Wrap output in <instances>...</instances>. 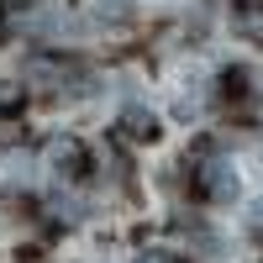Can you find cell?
<instances>
[{
    "label": "cell",
    "mask_w": 263,
    "mask_h": 263,
    "mask_svg": "<svg viewBox=\"0 0 263 263\" xmlns=\"http://www.w3.org/2000/svg\"><path fill=\"white\" fill-rule=\"evenodd\" d=\"M21 74H27L32 84H42V90H53V95H58V90L74 95V90H84V79H90V74H84V63H74V58H42V53L27 58V69H21Z\"/></svg>",
    "instance_id": "cell-1"
},
{
    "label": "cell",
    "mask_w": 263,
    "mask_h": 263,
    "mask_svg": "<svg viewBox=\"0 0 263 263\" xmlns=\"http://www.w3.org/2000/svg\"><path fill=\"white\" fill-rule=\"evenodd\" d=\"M195 184H200V195L216 200V205H232L237 200V174H232L227 158H205L200 168H195Z\"/></svg>",
    "instance_id": "cell-2"
},
{
    "label": "cell",
    "mask_w": 263,
    "mask_h": 263,
    "mask_svg": "<svg viewBox=\"0 0 263 263\" xmlns=\"http://www.w3.org/2000/svg\"><path fill=\"white\" fill-rule=\"evenodd\" d=\"M74 21H69V11L58 6V0H48V6H37L32 16H21V32H32V37H63Z\"/></svg>",
    "instance_id": "cell-3"
},
{
    "label": "cell",
    "mask_w": 263,
    "mask_h": 263,
    "mask_svg": "<svg viewBox=\"0 0 263 263\" xmlns=\"http://www.w3.org/2000/svg\"><path fill=\"white\" fill-rule=\"evenodd\" d=\"M48 168L58 174V179H79L84 174V147L74 137H53L48 142Z\"/></svg>",
    "instance_id": "cell-4"
},
{
    "label": "cell",
    "mask_w": 263,
    "mask_h": 263,
    "mask_svg": "<svg viewBox=\"0 0 263 263\" xmlns=\"http://www.w3.org/2000/svg\"><path fill=\"white\" fill-rule=\"evenodd\" d=\"M232 27L242 32L248 42H263V0H248V6L232 16Z\"/></svg>",
    "instance_id": "cell-5"
},
{
    "label": "cell",
    "mask_w": 263,
    "mask_h": 263,
    "mask_svg": "<svg viewBox=\"0 0 263 263\" xmlns=\"http://www.w3.org/2000/svg\"><path fill=\"white\" fill-rule=\"evenodd\" d=\"M121 126H126V137H137V142H153V137H158V121H153V111H137V105L121 116Z\"/></svg>",
    "instance_id": "cell-6"
},
{
    "label": "cell",
    "mask_w": 263,
    "mask_h": 263,
    "mask_svg": "<svg viewBox=\"0 0 263 263\" xmlns=\"http://www.w3.org/2000/svg\"><path fill=\"white\" fill-rule=\"evenodd\" d=\"M95 27H105V21H111V27H116V21H126V6H95Z\"/></svg>",
    "instance_id": "cell-7"
},
{
    "label": "cell",
    "mask_w": 263,
    "mask_h": 263,
    "mask_svg": "<svg viewBox=\"0 0 263 263\" xmlns=\"http://www.w3.org/2000/svg\"><path fill=\"white\" fill-rule=\"evenodd\" d=\"M137 263H179V258H174V253H163V248H153V253H142Z\"/></svg>",
    "instance_id": "cell-8"
}]
</instances>
